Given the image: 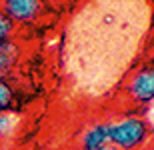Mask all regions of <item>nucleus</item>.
Wrapping results in <instances>:
<instances>
[{
  "label": "nucleus",
  "instance_id": "obj_8",
  "mask_svg": "<svg viewBox=\"0 0 154 150\" xmlns=\"http://www.w3.org/2000/svg\"><path fill=\"white\" fill-rule=\"evenodd\" d=\"M18 128V118L14 112H2L0 114V142L12 138Z\"/></svg>",
  "mask_w": 154,
  "mask_h": 150
},
{
  "label": "nucleus",
  "instance_id": "obj_1",
  "mask_svg": "<svg viewBox=\"0 0 154 150\" xmlns=\"http://www.w3.org/2000/svg\"><path fill=\"white\" fill-rule=\"evenodd\" d=\"M108 136L116 150H140L154 142L150 118L142 114H122L108 120Z\"/></svg>",
  "mask_w": 154,
  "mask_h": 150
},
{
  "label": "nucleus",
  "instance_id": "obj_10",
  "mask_svg": "<svg viewBox=\"0 0 154 150\" xmlns=\"http://www.w3.org/2000/svg\"><path fill=\"white\" fill-rule=\"evenodd\" d=\"M140 150H154V142H152L150 146H146V148H140Z\"/></svg>",
  "mask_w": 154,
  "mask_h": 150
},
{
  "label": "nucleus",
  "instance_id": "obj_6",
  "mask_svg": "<svg viewBox=\"0 0 154 150\" xmlns=\"http://www.w3.org/2000/svg\"><path fill=\"white\" fill-rule=\"evenodd\" d=\"M20 106V90L12 78H0V114L2 112H16Z\"/></svg>",
  "mask_w": 154,
  "mask_h": 150
},
{
  "label": "nucleus",
  "instance_id": "obj_7",
  "mask_svg": "<svg viewBox=\"0 0 154 150\" xmlns=\"http://www.w3.org/2000/svg\"><path fill=\"white\" fill-rule=\"evenodd\" d=\"M16 34H18L16 22L6 14V10L2 8V4H0V42L16 40Z\"/></svg>",
  "mask_w": 154,
  "mask_h": 150
},
{
  "label": "nucleus",
  "instance_id": "obj_4",
  "mask_svg": "<svg viewBox=\"0 0 154 150\" xmlns=\"http://www.w3.org/2000/svg\"><path fill=\"white\" fill-rule=\"evenodd\" d=\"M110 146L108 136V120H96L88 124L78 136V148L80 150H102Z\"/></svg>",
  "mask_w": 154,
  "mask_h": 150
},
{
  "label": "nucleus",
  "instance_id": "obj_5",
  "mask_svg": "<svg viewBox=\"0 0 154 150\" xmlns=\"http://www.w3.org/2000/svg\"><path fill=\"white\" fill-rule=\"evenodd\" d=\"M22 60V46L16 40L0 42V78H12Z\"/></svg>",
  "mask_w": 154,
  "mask_h": 150
},
{
  "label": "nucleus",
  "instance_id": "obj_2",
  "mask_svg": "<svg viewBox=\"0 0 154 150\" xmlns=\"http://www.w3.org/2000/svg\"><path fill=\"white\" fill-rule=\"evenodd\" d=\"M16 26H32L52 12V0H0Z\"/></svg>",
  "mask_w": 154,
  "mask_h": 150
},
{
  "label": "nucleus",
  "instance_id": "obj_11",
  "mask_svg": "<svg viewBox=\"0 0 154 150\" xmlns=\"http://www.w3.org/2000/svg\"><path fill=\"white\" fill-rule=\"evenodd\" d=\"M102 150H116L114 146H106V148H102Z\"/></svg>",
  "mask_w": 154,
  "mask_h": 150
},
{
  "label": "nucleus",
  "instance_id": "obj_3",
  "mask_svg": "<svg viewBox=\"0 0 154 150\" xmlns=\"http://www.w3.org/2000/svg\"><path fill=\"white\" fill-rule=\"evenodd\" d=\"M124 94L136 106L154 104V64H142L128 76Z\"/></svg>",
  "mask_w": 154,
  "mask_h": 150
},
{
  "label": "nucleus",
  "instance_id": "obj_9",
  "mask_svg": "<svg viewBox=\"0 0 154 150\" xmlns=\"http://www.w3.org/2000/svg\"><path fill=\"white\" fill-rule=\"evenodd\" d=\"M150 128H152V136H154V116L150 118Z\"/></svg>",
  "mask_w": 154,
  "mask_h": 150
}]
</instances>
